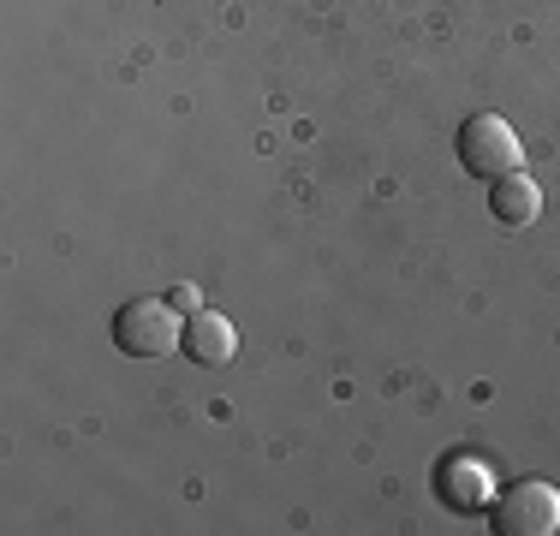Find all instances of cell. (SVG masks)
Returning <instances> with one entry per match:
<instances>
[{
  "instance_id": "cell-1",
  "label": "cell",
  "mask_w": 560,
  "mask_h": 536,
  "mask_svg": "<svg viewBox=\"0 0 560 536\" xmlns=\"http://www.w3.org/2000/svg\"><path fill=\"white\" fill-rule=\"evenodd\" d=\"M114 346L131 358H167L185 346V311L173 299H131L114 311Z\"/></svg>"
},
{
  "instance_id": "cell-2",
  "label": "cell",
  "mask_w": 560,
  "mask_h": 536,
  "mask_svg": "<svg viewBox=\"0 0 560 536\" xmlns=\"http://www.w3.org/2000/svg\"><path fill=\"white\" fill-rule=\"evenodd\" d=\"M459 161L477 179H501V173L525 167V143L513 138V126H506L501 114H471L459 126Z\"/></svg>"
},
{
  "instance_id": "cell-3",
  "label": "cell",
  "mask_w": 560,
  "mask_h": 536,
  "mask_svg": "<svg viewBox=\"0 0 560 536\" xmlns=\"http://www.w3.org/2000/svg\"><path fill=\"white\" fill-rule=\"evenodd\" d=\"M495 531L501 536H555L560 531V489L542 477L513 482L495 506Z\"/></svg>"
},
{
  "instance_id": "cell-4",
  "label": "cell",
  "mask_w": 560,
  "mask_h": 536,
  "mask_svg": "<svg viewBox=\"0 0 560 536\" xmlns=\"http://www.w3.org/2000/svg\"><path fill=\"white\" fill-rule=\"evenodd\" d=\"M191 364H203V370H215L226 364V358L238 352V334H233V322L215 316V311H191L185 316V346H179Z\"/></svg>"
},
{
  "instance_id": "cell-5",
  "label": "cell",
  "mask_w": 560,
  "mask_h": 536,
  "mask_svg": "<svg viewBox=\"0 0 560 536\" xmlns=\"http://www.w3.org/2000/svg\"><path fill=\"white\" fill-rule=\"evenodd\" d=\"M442 501L453 506V513H471V506L489 501V489H495V477H489L483 459H471V453H453V459H442Z\"/></svg>"
},
{
  "instance_id": "cell-6",
  "label": "cell",
  "mask_w": 560,
  "mask_h": 536,
  "mask_svg": "<svg viewBox=\"0 0 560 536\" xmlns=\"http://www.w3.org/2000/svg\"><path fill=\"white\" fill-rule=\"evenodd\" d=\"M489 214H495L501 226H530V221L542 214V191H537V179H530L525 167H518V173H501L495 191H489Z\"/></svg>"
},
{
  "instance_id": "cell-7",
  "label": "cell",
  "mask_w": 560,
  "mask_h": 536,
  "mask_svg": "<svg viewBox=\"0 0 560 536\" xmlns=\"http://www.w3.org/2000/svg\"><path fill=\"white\" fill-rule=\"evenodd\" d=\"M173 304H179V311L191 316V311H197V287H179V292H173Z\"/></svg>"
}]
</instances>
